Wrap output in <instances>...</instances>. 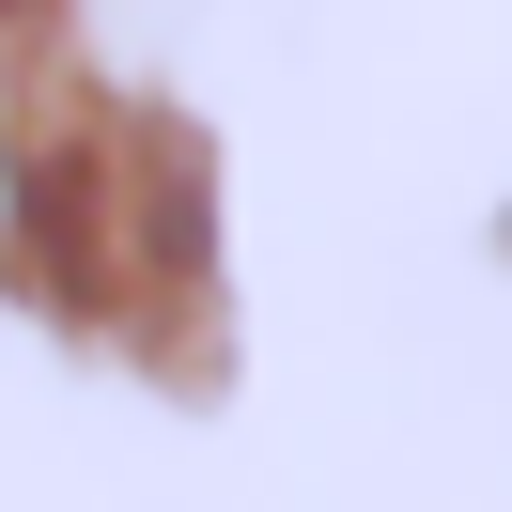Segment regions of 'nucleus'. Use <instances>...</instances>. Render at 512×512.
Here are the masks:
<instances>
[]
</instances>
